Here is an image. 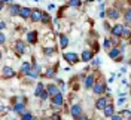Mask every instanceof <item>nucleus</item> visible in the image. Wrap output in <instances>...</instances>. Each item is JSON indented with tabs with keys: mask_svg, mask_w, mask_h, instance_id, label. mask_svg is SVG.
<instances>
[{
	"mask_svg": "<svg viewBox=\"0 0 131 120\" xmlns=\"http://www.w3.org/2000/svg\"><path fill=\"white\" fill-rule=\"evenodd\" d=\"M109 104H112L110 96H100L97 101H95V108L97 110H104Z\"/></svg>",
	"mask_w": 131,
	"mask_h": 120,
	"instance_id": "1",
	"label": "nucleus"
},
{
	"mask_svg": "<svg viewBox=\"0 0 131 120\" xmlns=\"http://www.w3.org/2000/svg\"><path fill=\"white\" fill-rule=\"evenodd\" d=\"M63 56H64V59L69 62V64H76V62H79V61H81L79 55H78V54H74V52H66Z\"/></svg>",
	"mask_w": 131,
	"mask_h": 120,
	"instance_id": "2",
	"label": "nucleus"
},
{
	"mask_svg": "<svg viewBox=\"0 0 131 120\" xmlns=\"http://www.w3.org/2000/svg\"><path fill=\"white\" fill-rule=\"evenodd\" d=\"M124 27H125V25H122V24H115L113 27H112V30H110V34H112L113 37H122Z\"/></svg>",
	"mask_w": 131,
	"mask_h": 120,
	"instance_id": "3",
	"label": "nucleus"
},
{
	"mask_svg": "<svg viewBox=\"0 0 131 120\" xmlns=\"http://www.w3.org/2000/svg\"><path fill=\"white\" fill-rule=\"evenodd\" d=\"M92 92H94L95 95L104 94V92H106V85H104L103 82H97V83L94 85V88H92Z\"/></svg>",
	"mask_w": 131,
	"mask_h": 120,
	"instance_id": "4",
	"label": "nucleus"
},
{
	"mask_svg": "<svg viewBox=\"0 0 131 120\" xmlns=\"http://www.w3.org/2000/svg\"><path fill=\"white\" fill-rule=\"evenodd\" d=\"M15 76V71H14V68H10V67H3L2 68V77L3 79H12Z\"/></svg>",
	"mask_w": 131,
	"mask_h": 120,
	"instance_id": "5",
	"label": "nucleus"
},
{
	"mask_svg": "<svg viewBox=\"0 0 131 120\" xmlns=\"http://www.w3.org/2000/svg\"><path fill=\"white\" fill-rule=\"evenodd\" d=\"M70 116L74 117V119H79L82 116V107L79 104H74L72 108H70Z\"/></svg>",
	"mask_w": 131,
	"mask_h": 120,
	"instance_id": "6",
	"label": "nucleus"
},
{
	"mask_svg": "<svg viewBox=\"0 0 131 120\" xmlns=\"http://www.w3.org/2000/svg\"><path fill=\"white\" fill-rule=\"evenodd\" d=\"M94 85H95V76H94V74L86 76V77H85V83H83L85 89H92L94 88Z\"/></svg>",
	"mask_w": 131,
	"mask_h": 120,
	"instance_id": "7",
	"label": "nucleus"
},
{
	"mask_svg": "<svg viewBox=\"0 0 131 120\" xmlns=\"http://www.w3.org/2000/svg\"><path fill=\"white\" fill-rule=\"evenodd\" d=\"M92 58H94V54L91 52L90 49H85V50H82V55H81L82 62H90V61H92Z\"/></svg>",
	"mask_w": 131,
	"mask_h": 120,
	"instance_id": "8",
	"label": "nucleus"
},
{
	"mask_svg": "<svg viewBox=\"0 0 131 120\" xmlns=\"http://www.w3.org/2000/svg\"><path fill=\"white\" fill-rule=\"evenodd\" d=\"M124 49H119V48H112L109 50V56L112 58V59H119V56L122 55Z\"/></svg>",
	"mask_w": 131,
	"mask_h": 120,
	"instance_id": "9",
	"label": "nucleus"
},
{
	"mask_svg": "<svg viewBox=\"0 0 131 120\" xmlns=\"http://www.w3.org/2000/svg\"><path fill=\"white\" fill-rule=\"evenodd\" d=\"M52 104L57 105V107H61V105L64 104V96H63V94H61V92H60L58 95L52 96Z\"/></svg>",
	"mask_w": 131,
	"mask_h": 120,
	"instance_id": "10",
	"label": "nucleus"
},
{
	"mask_svg": "<svg viewBox=\"0 0 131 120\" xmlns=\"http://www.w3.org/2000/svg\"><path fill=\"white\" fill-rule=\"evenodd\" d=\"M14 111H15L16 114H19V116H23L24 113H27L25 111V104L24 102H16V104L14 105Z\"/></svg>",
	"mask_w": 131,
	"mask_h": 120,
	"instance_id": "11",
	"label": "nucleus"
},
{
	"mask_svg": "<svg viewBox=\"0 0 131 120\" xmlns=\"http://www.w3.org/2000/svg\"><path fill=\"white\" fill-rule=\"evenodd\" d=\"M42 16H43V12H42V10H39V9H34L30 19H31L33 22H37V21H42Z\"/></svg>",
	"mask_w": 131,
	"mask_h": 120,
	"instance_id": "12",
	"label": "nucleus"
},
{
	"mask_svg": "<svg viewBox=\"0 0 131 120\" xmlns=\"http://www.w3.org/2000/svg\"><path fill=\"white\" fill-rule=\"evenodd\" d=\"M31 70H33V64H30V62H23L21 64V73L24 76H28Z\"/></svg>",
	"mask_w": 131,
	"mask_h": 120,
	"instance_id": "13",
	"label": "nucleus"
},
{
	"mask_svg": "<svg viewBox=\"0 0 131 120\" xmlns=\"http://www.w3.org/2000/svg\"><path fill=\"white\" fill-rule=\"evenodd\" d=\"M25 43L23 42V40H16L15 42V50L18 52V54H24L25 52Z\"/></svg>",
	"mask_w": 131,
	"mask_h": 120,
	"instance_id": "14",
	"label": "nucleus"
},
{
	"mask_svg": "<svg viewBox=\"0 0 131 120\" xmlns=\"http://www.w3.org/2000/svg\"><path fill=\"white\" fill-rule=\"evenodd\" d=\"M46 90L49 92V95H51V96H55V95L60 94L57 85H46Z\"/></svg>",
	"mask_w": 131,
	"mask_h": 120,
	"instance_id": "15",
	"label": "nucleus"
},
{
	"mask_svg": "<svg viewBox=\"0 0 131 120\" xmlns=\"http://www.w3.org/2000/svg\"><path fill=\"white\" fill-rule=\"evenodd\" d=\"M58 39H60V48H61V49H66L67 46H69V42H70V40H69L67 36L60 34V37H58Z\"/></svg>",
	"mask_w": 131,
	"mask_h": 120,
	"instance_id": "16",
	"label": "nucleus"
},
{
	"mask_svg": "<svg viewBox=\"0 0 131 120\" xmlns=\"http://www.w3.org/2000/svg\"><path fill=\"white\" fill-rule=\"evenodd\" d=\"M103 113H104V117H112V116L115 114V107H113V104H109L106 108L103 110Z\"/></svg>",
	"mask_w": 131,
	"mask_h": 120,
	"instance_id": "17",
	"label": "nucleus"
},
{
	"mask_svg": "<svg viewBox=\"0 0 131 120\" xmlns=\"http://www.w3.org/2000/svg\"><path fill=\"white\" fill-rule=\"evenodd\" d=\"M45 90H46V89H45V85H43V83H37V85H36V89H34V96H39V98H40V95Z\"/></svg>",
	"mask_w": 131,
	"mask_h": 120,
	"instance_id": "18",
	"label": "nucleus"
},
{
	"mask_svg": "<svg viewBox=\"0 0 131 120\" xmlns=\"http://www.w3.org/2000/svg\"><path fill=\"white\" fill-rule=\"evenodd\" d=\"M31 14H33V9L30 8H21V12H19V15L23 18H31Z\"/></svg>",
	"mask_w": 131,
	"mask_h": 120,
	"instance_id": "19",
	"label": "nucleus"
},
{
	"mask_svg": "<svg viewBox=\"0 0 131 120\" xmlns=\"http://www.w3.org/2000/svg\"><path fill=\"white\" fill-rule=\"evenodd\" d=\"M21 12V8L18 5H9V14L10 15H19Z\"/></svg>",
	"mask_w": 131,
	"mask_h": 120,
	"instance_id": "20",
	"label": "nucleus"
},
{
	"mask_svg": "<svg viewBox=\"0 0 131 120\" xmlns=\"http://www.w3.org/2000/svg\"><path fill=\"white\" fill-rule=\"evenodd\" d=\"M27 42L28 43H36L37 42V33L36 31H30L27 34Z\"/></svg>",
	"mask_w": 131,
	"mask_h": 120,
	"instance_id": "21",
	"label": "nucleus"
},
{
	"mask_svg": "<svg viewBox=\"0 0 131 120\" xmlns=\"http://www.w3.org/2000/svg\"><path fill=\"white\" fill-rule=\"evenodd\" d=\"M107 16H109L110 19H118V18H119V12H118L116 9H109V10H107Z\"/></svg>",
	"mask_w": 131,
	"mask_h": 120,
	"instance_id": "22",
	"label": "nucleus"
},
{
	"mask_svg": "<svg viewBox=\"0 0 131 120\" xmlns=\"http://www.w3.org/2000/svg\"><path fill=\"white\" fill-rule=\"evenodd\" d=\"M130 36H131V30H130V27H128V25H125V27H124V34H122V37L124 39H130Z\"/></svg>",
	"mask_w": 131,
	"mask_h": 120,
	"instance_id": "23",
	"label": "nucleus"
},
{
	"mask_svg": "<svg viewBox=\"0 0 131 120\" xmlns=\"http://www.w3.org/2000/svg\"><path fill=\"white\" fill-rule=\"evenodd\" d=\"M46 77H48V79L55 77V68H54V67H49L48 70H46Z\"/></svg>",
	"mask_w": 131,
	"mask_h": 120,
	"instance_id": "24",
	"label": "nucleus"
},
{
	"mask_svg": "<svg viewBox=\"0 0 131 120\" xmlns=\"http://www.w3.org/2000/svg\"><path fill=\"white\" fill-rule=\"evenodd\" d=\"M124 19H125V24H131V9H128L124 15Z\"/></svg>",
	"mask_w": 131,
	"mask_h": 120,
	"instance_id": "25",
	"label": "nucleus"
},
{
	"mask_svg": "<svg viewBox=\"0 0 131 120\" xmlns=\"http://www.w3.org/2000/svg\"><path fill=\"white\" fill-rule=\"evenodd\" d=\"M34 117H33V114L30 111H27V113H24L23 116H21V120H33Z\"/></svg>",
	"mask_w": 131,
	"mask_h": 120,
	"instance_id": "26",
	"label": "nucleus"
},
{
	"mask_svg": "<svg viewBox=\"0 0 131 120\" xmlns=\"http://www.w3.org/2000/svg\"><path fill=\"white\" fill-rule=\"evenodd\" d=\"M69 5H70V6H73V8H79V6L82 5V2H81V0H70V2H69Z\"/></svg>",
	"mask_w": 131,
	"mask_h": 120,
	"instance_id": "27",
	"label": "nucleus"
},
{
	"mask_svg": "<svg viewBox=\"0 0 131 120\" xmlns=\"http://www.w3.org/2000/svg\"><path fill=\"white\" fill-rule=\"evenodd\" d=\"M54 54H55V50H54L52 48H46L45 49V55L46 56H51V55H54Z\"/></svg>",
	"mask_w": 131,
	"mask_h": 120,
	"instance_id": "28",
	"label": "nucleus"
},
{
	"mask_svg": "<svg viewBox=\"0 0 131 120\" xmlns=\"http://www.w3.org/2000/svg\"><path fill=\"white\" fill-rule=\"evenodd\" d=\"M121 116L128 119V117H131V111H130V110H122V111H121Z\"/></svg>",
	"mask_w": 131,
	"mask_h": 120,
	"instance_id": "29",
	"label": "nucleus"
},
{
	"mask_svg": "<svg viewBox=\"0 0 131 120\" xmlns=\"http://www.w3.org/2000/svg\"><path fill=\"white\" fill-rule=\"evenodd\" d=\"M103 46H104L106 49H110V46H112V42H110L109 39H104V42H103Z\"/></svg>",
	"mask_w": 131,
	"mask_h": 120,
	"instance_id": "30",
	"label": "nucleus"
},
{
	"mask_svg": "<svg viewBox=\"0 0 131 120\" xmlns=\"http://www.w3.org/2000/svg\"><path fill=\"white\" fill-rule=\"evenodd\" d=\"M49 96H51V95H49V92H48V90H45V92L40 95V99H42V101H46Z\"/></svg>",
	"mask_w": 131,
	"mask_h": 120,
	"instance_id": "31",
	"label": "nucleus"
},
{
	"mask_svg": "<svg viewBox=\"0 0 131 120\" xmlns=\"http://www.w3.org/2000/svg\"><path fill=\"white\" fill-rule=\"evenodd\" d=\"M49 21H51L49 15H48V14H43V16H42V22H45V24H46V22H49Z\"/></svg>",
	"mask_w": 131,
	"mask_h": 120,
	"instance_id": "32",
	"label": "nucleus"
},
{
	"mask_svg": "<svg viewBox=\"0 0 131 120\" xmlns=\"http://www.w3.org/2000/svg\"><path fill=\"white\" fill-rule=\"evenodd\" d=\"M103 27H104V30H106V31H110V30H112V27H110V24H109V22H104V24H103Z\"/></svg>",
	"mask_w": 131,
	"mask_h": 120,
	"instance_id": "33",
	"label": "nucleus"
},
{
	"mask_svg": "<svg viewBox=\"0 0 131 120\" xmlns=\"http://www.w3.org/2000/svg\"><path fill=\"white\" fill-rule=\"evenodd\" d=\"M112 120H122V116L121 114H113L112 116Z\"/></svg>",
	"mask_w": 131,
	"mask_h": 120,
	"instance_id": "34",
	"label": "nucleus"
},
{
	"mask_svg": "<svg viewBox=\"0 0 131 120\" xmlns=\"http://www.w3.org/2000/svg\"><path fill=\"white\" fill-rule=\"evenodd\" d=\"M5 40H6V36H5V34L2 33V34H0V43L3 45V43H5Z\"/></svg>",
	"mask_w": 131,
	"mask_h": 120,
	"instance_id": "35",
	"label": "nucleus"
},
{
	"mask_svg": "<svg viewBox=\"0 0 131 120\" xmlns=\"http://www.w3.org/2000/svg\"><path fill=\"white\" fill-rule=\"evenodd\" d=\"M92 64H95V65H100V64H101V59H100V58H95V59L92 61Z\"/></svg>",
	"mask_w": 131,
	"mask_h": 120,
	"instance_id": "36",
	"label": "nucleus"
},
{
	"mask_svg": "<svg viewBox=\"0 0 131 120\" xmlns=\"http://www.w3.org/2000/svg\"><path fill=\"white\" fill-rule=\"evenodd\" d=\"M78 120H88V117H86V116H85V114H82L81 117H79V119Z\"/></svg>",
	"mask_w": 131,
	"mask_h": 120,
	"instance_id": "37",
	"label": "nucleus"
},
{
	"mask_svg": "<svg viewBox=\"0 0 131 120\" xmlns=\"http://www.w3.org/2000/svg\"><path fill=\"white\" fill-rule=\"evenodd\" d=\"M5 27H6V22H5V21H2V24H0V28H2V30H5Z\"/></svg>",
	"mask_w": 131,
	"mask_h": 120,
	"instance_id": "38",
	"label": "nucleus"
},
{
	"mask_svg": "<svg viewBox=\"0 0 131 120\" xmlns=\"http://www.w3.org/2000/svg\"><path fill=\"white\" fill-rule=\"evenodd\" d=\"M104 15H106V12H104V10H101V12H100V16H101V18H104Z\"/></svg>",
	"mask_w": 131,
	"mask_h": 120,
	"instance_id": "39",
	"label": "nucleus"
},
{
	"mask_svg": "<svg viewBox=\"0 0 131 120\" xmlns=\"http://www.w3.org/2000/svg\"><path fill=\"white\" fill-rule=\"evenodd\" d=\"M42 120H51V119H46V117H45V119H42Z\"/></svg>",
	"mask_w": 131,
	"mask_h": 120,
	"instance_id": "40",
	"label": "nucleus"
},
{
	"mask_svg": "<svg viewBox=\"0 0 131 120\" xmlns=\"http://www.w3.org/2000/svg\"><path fill=\"white\" fill-rule=\"evenodd\" d=\"M86 2H94V0H86Z\"/></svg>",
	"mask_w": 131,
	"mask_h": 120,
	"instance_id": "41",
	"label": "nucleus"
},
{
	"mask_svg": "<svg viewBox=\"0 0 131 120\" xmlns=\"http://www.w3.org/2000/svg\"><path fill=\"white\" fill-rule=\"evenodd\" d=\"M127 120H131V117H128V119H127Z\"/></svg>",
	"mask_w": 131,
	"mask_h": 120,
	"instance_id": "42",
	"label": "nucleus"
},
{
	"mask_svg": "<svg viewBox=\"0 0 131 120\" xmlns=\"http://www.w3.org/2000/svg\"><path fill=\"white\" fill-rule=\"evenodd\" d=\"M128 62H130V65H131V59H130V61H128Z\"/></svg>",
	"mask_w": 131,
	"mask_h": 120,
	"instance_id": "43",
	"label": "nucleus"
},
{
	"mask_svg": "<svg viewBox=\"0 0 131 120\" xmlns=\"http://www.w3.org/2000/svg\"><path fill=\"white\" fill-rule=\"evenodd\" d=\"M33 120H37V119H36V117H34V119H33Z\"/></svg>",
	"mask_w": 131,
	"mask_h": 120,
	"instance_id": "44",
	"label": "nucleus"
}]
</instances>
